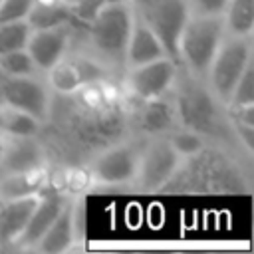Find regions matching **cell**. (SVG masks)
Wrapping results in <instances>:
<instances>
[{
	"label": "cell",
	"instance_id": "1",
	"mask_svg": "<svg viewBox=\"0 0 254 254\" xmlns=\"http://www.w3.org/2000/svg\"><path fill=\"white\" fill-rule=\"evenodd\" d=\"M240 171L224 157L208 149H200L190 157H183L173 177L163 185V192H194L220 194L244 190Z\"/></svg>",
	"mask_w": 254,
	"mask_h": 254
},
{
	"label": "cell",
	"instance_id": "2",
	"mask_svg": "<svg viewBox=\"0 0 254 254\" xmlns=\"http://www.w3.org/2000/svg\"><path fill=\"white\" fill-rule=\"evenodd\" d=\"M226 30L222 16L190 14L179 40V62L192 75H206V69L224 40Z\"/></svg>",
	"mask_w": 254,
	"mask_h": 254
},
{
	"label": "cell",
	"instance_id": "3",
	"mask_svg": "<svg viewBox=\"0 0 254 254\" xmlns=\"http://www.w3.org/2000/svg\"><path fill=\"white\" fill-rule=\"evenodd\" d=\"M133 22V0H117L105 4L97 12V16L87 24L91 42L105 60L113 64H125V48Z\"/></svg>",
	"mask_w": 254,
	"mask_h": 254
},
{
	"label": "cell",
	"instance_id": "4",
	"mask_svg": "<svg viewBox=\"0 0 254 254\" xmlns=\"http://www.w3.org/2000/svg\"><path fill=\"white\" fill-rule=\"evenodd\" d=\"M173 87L177 123L183 129H190L200 135H216L220 125V113L218 99L210 93V89L194 79H175Z\"/></svg>",
	"mask_w": 254,
	"mask_h": 254
},
{
	"label": "cell",
	"instance_id": "5",
	"mask_svg": "<svg viewBox=\"0 0 254 254\" xmlns=\"http://www.w3.org/2000/svg\"><path fill=\"white\" fill-rule=\"evenodd\" d=\"M250 64H252L250 38H238L226 34L206 69L210 93L220 103L226 105L234 85L238 83V79L242 77L244 69Z\"/></svg>",
	"mask_w": 254,
	"mask_h": 254
},
{
	"label": "cell",
	"instance_id": "6",
	"mask_svg": "<svg viewBox=\"0 0 254 254\" xmlns=\"http://www.w3.org/2000/svg\"><path fill=\"white\" fill-rule=\"evenodd\" d=\"M190 12L185 0H149L143 20L157 34L165 54L177 64L179 62V40Z\"/></svg>",
	"mask_w": 254,
	"mask_h": 254
},
{
	"label": "cell",
	"instance_id": "7",
	"mask_svg": "<svg viewBox=\"0 0 254 254\" xmlns=\"http://www.w3.org/2000/svg\"><path fill=\"white\" fill-rule=\"evenodd\" d=\"M181 155L169 143V139H153L139 155V165L135 173V187L141 192H157L173 177L181 163Z\"/></svg>",
	"mask_w": 254,
	"mask_h": 254
},
{
	"label": "cell",
	"instance_id": "8",
	"mask_svg": "<svg viewBox=\"0 0 254 254\" xmlns=\"http://www.w3.org/2000/svg\"><path fill=\"white\" fill-rule=\"evenodd\" d=\"M0 101L30 113L38 121H44L50 109L48 89L34 75H4L0 79Z\"/></svg>",
	"mask_w": 254,
	"mask_h": 254
},
{
	"label": "cell",
	"instance_id": "9",
	"mask_svg": "<svg viewBox=\"0 0 254 254\" xmlns=\"http://www.w3.org/2000/svg\"><path fill=\"white\" fill-rule=\"evenodd\" d=\"M175 79H177V64L167 56L141 65H133L129 67V73H127L129 91L137 99L167 95Z\"/></svg>",
	"mask_w": 254,
	"mask_h": 254
},
{
	"label": "cell",
	"instance_id": "10",
	"mask_svg": "<svg viewBox=\"0 0 254 254\" xmlns=\"http://www.w3.org/2000/svg\"><path fill=\"white\" fill-rule=\"evenodd\" d=\"M141 149L123 143L115 145L95 157L91 163V177L101 185H127L133 183Z\"/></svg>",
	"mask_w": 254,
	"mask_h": 254
},
{
	"label": "cell",
	"instance_id": "11",
	"mask_svg": "<svg viewBox=\"0 0 254 254\" xmlns=\"http://www.w3.org/2000/svg\"><path fill=\"white\" fill-rule=\"evenodd\" d=\"M69 36H71V24L44 28V30H32L26 50H28L30 58L34 60L36 67L42 71H48L62 58H65V52L69 46Z\"/></svg>",
	"mask_w": 254,
	"mask_h": 254
},
{
	"label": "cell",
	"instance_id": "12",
	"mask_svg": "<svg viewBox=\"0 0 254 254\" xmlns=\"http://www.w3.org/2000/svg\"><path fill=\"white\" fill-rule=\"evenodd\" d=\"M133 119H135V125L149 135H165V133H171L175 125H179L175 103L165 95L139 99L137 107L133 109Z\"/></svg>",
	"mask_w": 254,
	"mask_h": 254
},
{
	"label": "cell",
	"instance_id": "13",
	"mask_svg": "<svg viewBox=\"0 0 254 254\" xmlns=\"http://www.w3.org/2000/svg\"><path fill=\"white\" fill-rule=\"evenodd\" d=\"M75 212H77L75 200H65V204L62 206V210L58 212L50 228L42 234L34 250L44 254H60L69 250L75 236V216H77Z\"/></svg>",
	"mask_w": 254,
	"mask_h": 254
},
{
	"label": "cell",
	"instance_id": "14",
	"mask_svg": "<svg viewBox=\"0 0 254 254\" xmlns=\"http://www.w3.org/2000/svg\"><path fill=\"white\" fill-rule=\"evenodd\" d=\"M44 165V151L34 137H6L0 157V173H20Z\"/></svg>",
	"mask_w": 254,
	"mask_h": 254
},
{
	"label": "cell",
	"instance_id": "15",
	"mask_svg": "<svg viewBox=\"0 0 254 254\" xmlns=\"http://www.w3.org/2000/svg\"><path fill=\"white\" fill-rule=\"evenodd\" d=\"M64 204H65V198L62 194L52 192V194L42 196V192H40L38 202H36V206L26 222V228L16 244L22 248H34L38 244V240L42 238V234L50 228V224L54 222V218L58 216V212L62 210Z\"/></svg>",
	"mask_w": 254,
	"mask_h": 254
},
{
	"label": "cell",
	"instance_id": "16",
	"mask_svg": "<svg viewBox=\"0 0 254 254\" xmlns=\"http://www.w3.org/2000/svg\"><path fill=\"white\" fill-rule=\"evenodd\" d=\"M38 196L40 194L2 200V204H0V248H6L10 244L18 242V238L22 236L26 222L38 202Z\"/></svg>",
	"mask_w": 254,
	"mask_h": 254
},
{
	"label": "cell",
	"instance_id": "17",
	"mask_svg": "<svg viewBox=\"0 0 254 254\" xmlns=\"http://www.w3.org/2000/svg\"><path fill=\"white\" fill-rule=\"evenodd\" d=\"M163 56H167V54H165L157 34L151 30V26L145 20L135 16V22H133V28H131V34L127 40V48H125V64L129 67H133V65H141V64L159 60Z\"/></svg>",
	"mask_w": 254,
	"mask_h": 254
},
{
	"label": "cell",
	"instance_id": "18",
	"mask_svg": "<svg viewBox=\"0 0 254 254\" xmlns=\"http://www.w3.org/2000/svg\"><path fill=\"white\" fill-rule=\"evenodd\" d=\"M46 183H48V171L44 165L20 173H4L0 175V198L12 200V198L40 194Z\"/></svg>",
	"mask_w": 254,
	"mask_h": 254
},
{
	"label": "cell",
	"instance_id": "19",
	"mask_svg": "<svg viewBox=\"0 0 254 254\" xmlns=\"http://www.w3.org/2000/svg\"><path fill=\"white\" fill-rule=\"evenodd\" d=\"M26 22L30 24L32 30H44L71 24L73 16L69 14V8L60 0H34V6L28 12Z\"/></svg>",
	"mask_w": 254,
	"mask_h": 254
},
{
	"label": "cell",
	"instance_id": "20",
	"mask_svg": "<svg viewBox=\"0 0 254 254\" xmlns=\"http://www.w3.org/2000/svg\"><path fill=\"white\" fill-rule=\"evenodd\" d=\"M222 22L228 36L250 38L254 32V0H228Z\"/></svg>",
	"mask_w": 254,
	"mask_h": 254
},
{
	"label": "cell",
	"instance_id": "21",
	"mask_svg": "<svg viewBox=\"0 0 254 254\" xmlns=\"http://www.w3.org/2000/svg\"><path fill=\"white\" fill-rule=\"evenodd\" d=\"M40 123L26 111L10 107L0 101V133L4 137H36L40 131Z\"/></svg>",
	"mask_w": 254,
	"mask_h": 254
},
{
	"label": "cell",
	"instance_id": "22",
	"mask_svg": "<svg viewBox=\"0 0 254 254\" xmlns=\"http://www.w3.org/2000/svg\"><path fill=\"white\" fill-rule=\"evenodd\" d=\"M226 119L248 155L254 151V103L226 105Z\"/></svg>",
	"mask_w": 254,
	"mask_h": 254
},
{
	"label": "cell",
	"instance_id": "23",
	"mask_svg": "<svg viewBox=\"0 0 254 254\" xmlns=\"http://www.w3.org/2000/svg\"><path fill=\"white\" fill-rule=\"evenodd\" d=\"M48 77H50V85L58 91V93H73L77 89L83 87L75 60H65L62 58L56 65H52L48 69Z\"/></svg>",
	"mask_w": 254,
	"mask_h": 254
},
{
	"label": "cell",
	"instance_id": "24",
	"mask_svg": "<svg viewBox=\"0 0 254 254\" xmlns=\"http://www.w3.org/2000/svg\"><path fill=\"white\" fill-rule=\"evenodd\" d=\"M30 34H32V28L26 20L2 22L0 24V54L26 48Z\"/></svg>",
	"mask_w": 254,
	"mask_h": 254
},
{
	"label": "cell",
	"instance_id": "25",
	"mask_svg": "<svg viewBox=\"0 0 254 254\" xmlns=\"http://www.w3.org/2000/svg\"><path fill=\"white\" fill-rule=\"evenodd\" d=\"M0 71L2 75L14 77V75H34L38 71L34 60L30 58L26 48L12 50L6 54H0Z\"/></svg>",
	"mask_w": 254,
	"mask_h": 254
},
{
	"label": "cell",
	"instance_id": "26",
	"mask_svg": "<svg viewBox=\"0 0 254 254\" xmlns=\"http://www.w3.org/2000/svg\"><path fill=\"white\" fill-rule=\"evenodd\" d=\"M169 143L175 147V151L181 155V157H190L194 153H198L204 143H202V135L196 133V131H190V129H179V131H171V137H169Z\"/></svg>",
	"mask_w": 254,
	"mask_h": 254
},
{
	"label": "cell",
	"instance_id": "27",
	"mask_svg": "<svg viewBox=\"0 0 254 254\" xmlns=\"http://www.w3.org/2000/svg\"><path fill=\"white\" fill-rule=\"evenodd\" d=\"M250 103H254V69H252V64L244 69L242 77L234 85L226 105H250Z\"/></svg>",
	"mask_w": 254,
	"mask_h": 254
},
{
	"label": "cell",
	"instance_id": "28",
	"mask_svg": "<svg viewBox=\"0 0 254 254\" xmlns=\"http://www.w3.org/2000/svg\"><path fill=\"white\" fill-rule=\"evenodd\" d=\"M32 6H34V0H2L0 2V24L26 20Z\"/></svg>",
	"mask_w": 254,
	"mask_h": 254
},
{
	"label": "cell",
	"instance_id": "29",
	"mask_svg": "<svg viewBox=\"0 0 254 254\" xmlns=\"http://www.w3.org/2000/svg\"><path fill=\"white\" fill-rule=\"evenodd\" d=\"M75 65H77V71H79V77H81V83L83 87L101 79L105 75V69L99 62H95L93 58H85V56H75Z\"/></svg>",
	"mask_w": 254,
	"mask_h": 254
},
{
	"label": "cell",
	"instance_id": "30",
	"mask_svg": "<svg viewBox=\"0 0 254 254\" xmlns=\"http://www.w3.org/2000/svg\"><path fill=\"white\" fill-rule=\"evenodd\" d=\"M194 16H222L228 0H185Z\"/></svg>",
	"mask_w": 254,
	"mask_h": 254
},
{
	"label": "cell",
	"instance_id": "31",
	"mask_svg": "<svg viewBox=\"0 0 254 254\" xmlns=\"http://www.w3.org/2000/svg\"><path fill=\"white\" fill-rule=\"evenodd\" d=\"M4 145H6V137L0 133V157H2V151H4Z\"/></svg>",
	"mask_w": 254,
	"mask_h": 254
},
{
	"label": "cell",
	"instance_id": "32",
	"mask_svg": "<svg viewBox=\"0 0 254 254\" xmlns=\"http://www.w3.org/2000/svg\"><path fill=\"white\" fill-rule=\"evenodd\" d=\"M62 4H65V6H69V4H73V2H77V0H60Z\"/></svg>",
	"mask_w": 254,
	"mask_h": 254
},
{
	"label": "cell",
	"instance_id": "33",
	"mask_svg": "<svg viewBox=\"0 0 254 254\" xmlns=\"http://www.w3.org/2000/svg\"><path fill=\"white\" fill-rule=\"evenodd\" d=\"M2 77H4V75H2V71H0V79H2Z\"/></svg>",
	"mask_w": 254,
	"mask_h": 254
},
{
	"label": "cell",
	"instance_id": "34",
	"mask_svg": "<svg viewBox=\"0 0 254 254\" xmlns=\"http://www.w3.org/2000/svg\"><path fill=\"white\" fill-rule=\"evenodd\" d=\"M0 204H2V198H0Z\"/></svg>",
	"mask_w": 254,
	"mask_h": 254
},
{
	"label": "cell",
	"instance_id": "35",
	"mask_svg": "<svg viewBox=\"0 0 254 254\" xmlns=\"http://www.w3.org/2000/svg\"><path fill=\"white\" fill-rule=\"evenodd\" d=\"M0 2H2V0H0Z\"/></svg>",
	"mask_w": 254,
	"mask_h": 254
}]
</instances>
